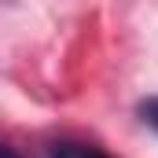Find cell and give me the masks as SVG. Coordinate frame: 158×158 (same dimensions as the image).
Masks as SVG:
<instances>
[{
    "instance_id": "obj_3",
    "label": "cell",
    "mask_w": 158,
    "mask_h": 158,
    "mask_svg": "<svg viewBox=\"0 0 158 158\" xmlns=\"http://www.w3.org/2000/svg\"><path fill=\"white\" fill-rule=\"evenodd\" d=\"M0 158H19V155H15V151H11L7 143H0Z\"/></svg>"
},
{
    "instance_id": "obj_1",
    "label": "cell",
    "mask_w": 158,
    "mask_h": 158,
    "mask_svg": "<svg viewBox=\"0 0 158 158\" xmlns=\"http://www.w3.org/2000/svg\"><path fill=\"white\" fill-rule=\"evenodd\" d=\"M48 158H110L107 151H99V147H88V143H74V140H63V143H55Z\"/></svg>"
},
{
    "instance_id": "obj_2",
    "label": "cell",
    "mask_w": 158,
    "mask_h": 158,
    "mask_svg": "<svg viewBox=\"0 0 158 158\" xmlns=\"http://www.w3.org/2000/svg\"><path fill=\"white\" fill-rule=\"evenodd\" d=\"M140 118H143V125H151L158 132V96H151V99L140 103Z\"/></svg>"
}]
</instances>
